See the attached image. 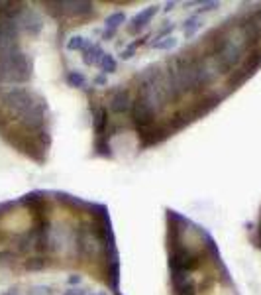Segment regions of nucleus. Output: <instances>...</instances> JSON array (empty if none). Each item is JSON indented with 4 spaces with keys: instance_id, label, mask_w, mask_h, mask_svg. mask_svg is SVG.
<instances>
[{
    "instance_id": "1",
    "label": "nucleus",
    "mask_w": 261,
    "mask_h": 295,
    "mask_svg": "<svg viewBox=\"0 0 261 295\" xmlns=\"http://www.w3.org/2000/svg\"><path fill=\"white\" fill-rule=\"evenodd\" d=\"M167 97H169L167 79L163 77L157 67H149L141 75L139 93L134 104V120L137 128H149L153 124V118L163 108Z\"/></svg>"
},
{
    "instance_id": "2",
    "label": "nucleus",
    "mask_w": 261,
    "mask_h": 295,
    "mask_svg": "<svg viewBox=\"0 0 261 295\" xmlns=\"http://www.w3.org/2000/svg\"><path fill=\"white\" fill-rule=\"evenodd\" d=\"M2 104L26 130H39L45 122L43 101L24 87H12L4 90Z\"/></svg>"
},
{
    "instance_id": "3",
    "label": "nucleus",
    "mask_w": 261,
    "mask_h": 295,
    "mask_svg": "<svg viewBox=\"0 0 261 295\" xmlns=\"http://www.w3.org/2000/svg\"><path fill=\"white\" fill-rule=\"evenodd\" d=\"M32 79V61L20 48L0 57V83L2 85H22Z\"/></svg>"
},
{
    "instance_id": "4",
    "label": "nucleus",
    "mask_w": 261,
    "mask_h": 295,
    "mask_svg": "<svg viewBox=\"0 0 261 295\" xmlns=\"http://www.w3.org/2000/svg\"><path fill=\"white\" fill-rule=\"evenodd\" d=\"M53 6H59V10L67 16H88L94 12V6L85 0H63V2H51Z\"/></svg>"
},
{
    "instance_id": "5",
    "label": "nucleus",
    "mask_w": 261,
    "mask_h": 295,
    "mask_svg": "<svg viewBox=\"0 0 261 295\" xmlns=\"http://www.w3.org/2000/svg\"><path fill=\"white\" fill-rule=\"evenodd\" d=\"M157 8H159V6H148V8H144L141 12H137L136 16L130 20L128 32H130V34H139V32H144V30L149 26V22L155 18Z\"/></svg>"
},
{
    "instance_id": "6",
    "label": "nucleus",
    "mask_w": 261,
    "mask_h": 295,
    "mask_svg": "<svg viewBox=\"0 0 261 295\" xmlns=\"http://www.w3.org/2000/svg\"><path fill=\"white\" fill-rule=\"evenodd\" d=\"M108 106H110V110L114 115H124V112H128V110L132 108V101H130V93H128V89L114 90Z\"/></svg>"
},
{
    "instance_id": "7",
    "label": "nucleus",
    "mask_w": 261,
    "mask_h": 295,
    "mask_svg": "<svg viewBox=\"0 0 261 295\" xmlns=\"http://www.w3.org/2000/svg\"><path fill=\"white\" fill-rule=\"evenodd\" d=\"M18 24H20V28H24L26 32H30L32 36L39 34V30H41V20H39V16L34 12H26V10L22 12V16H20Z\"/></svg>"
},
{
    "instance_id": "8",
    "label": "nucleus",
    "mask_w": 261,
    "mask_h": 295,
    "mask_svg": "<svg viewBox=\"0 0 261 295\" xmlns=\"http://www.w3.org/2000/svg\"><path fill=\"white\" fill-rule=\"evenodd\" d=\"M124 22H126V14H124V12H114V14H110V16L106 18V22H104V26H106L104 38H106V39L112 38V36L116 34V30L122 26Z\"/></svg>"
},
{
    "instance_id": "9",
    "label": "nucleus",
    "mask_w": 261,
    "mask_h": 295,
    "mask_svg": "<svg viewBox=\"0 0 261 295\" xmlns=\"http://www.w3.org/2000/svg\"><path fill=\"white\" fill-rule=\"evenodd\" d=\"M83 53H85V63L92 65V67H99L106 52L102 50V46H100V43H90L87 52H83Z\"/></svg>"
},
{
    "instance_id": "10",
    "label": "nucleus",
    "mask_w": 261,
    "mask_h": 295,
    "mask_svg": "<svg viewBox=\"0 0 261 295\" xmlns=\"http://www.w3.org/2000/svg\"><path fill=\"white\" fill-rule=\"evenodd\" d=\"M202 18H200L199 14H191L188 18L185 20V24H183V34H185L186 39H191L193 36H197V32H199L200 28H202Z\"/></svg>"
},
{
    "instance_id": "11",
    "label": "nucleus",
    "mask_w": 261,
    "mask_h": 295,
    "mask_svg": "<svg viewBox=\"0 0 261 295\" xmlns=\"http://www.w3.org/2000/svg\"><path fill=\"white\" fill-rule=\"evenodd\" d=\"M88 46H90V41H88L85 36H81V34H73V36H69V39L65 41V48H67L69 52H87Z\"/></svg>"
},
{
    "instance_id": "12",
    "label": "nucleus",
    "mask_w": 261,
    "mask_h": 295,
    "mask_svg": "<svg viewBox=\"0 0 261 295\" xmlns=\"http://www.w3.org/2000/svg\"><path fill=\"white\" fill-rule=\"evenodd\" d=\"M177 46H179V39L175 38V36L153 41V50H157V52H171V50H177Z\"/></svg>"
},
{
    "instance_id": "13",
    "label": "nucleus",
    "mask_w": 261,
    "mask_h": 295,
    "mask_svg": "<svg viewBox=\"0 0 261 295\" xmlns=\"http://www.w3.org/2000/svg\"><path fill=\"white\" fill-rule=\"evenodd\" d=\"M100 69H102V73L104 75H112L116 69H118V61H116V57L110 55V53H104V57H102V61L99 65Z\"/></svg>"
},
{
    "instance_id": "14",
    "label": "nucleus",
    "mask_w": 261,
    "mask_h": 295,
    "mask_svg": "<svg viewBox=\"0 0 261 295\" xmlns=\"http://www.w3.org/2000/svg\"><path fill=\"white\" fill-rule=\"evenodd\" d=\"M67 83H69L71 87L83 89V87H87V77H85L81 71H69V73H67Z\"/></svg>"
},
{
    "instance_id": "15",
    "label": "nucleus",
    "mask_w": 261,
    "mask_h": 295,
    "mask_svg": "<svg viewBox=\"0 0 261 295\" xmlns=\"http://www.w3.org/2000/svg\"><path fill=\"white\" fill-rule=\"evenodd\" d=\"M218 6H220V4H218V2H202V4H200V8H199V16L202 12H212V10H216V8H218Z\"/></svg>"
},
{
    "instance_id": "16",
    "label": "nucleus",
    "mask_w": 261,
    "mask_h": 295,
    "mask_svg": "<svg viewBox=\"0 0 261 295\" xmlns=\"http://www.w3.org/2000/svg\"><path fill=\"white\" fill-rule=\"evenodd\" d=\"M67 282H69L71 287H81V285H83V276H81V274H71Z\"/></svg>"
},
{
    "instance_id": "17",
    "label": "nucleus",
    "mask_w": 261,
    "mask_h": 295,
    "mask_svg": "<svg viewBox=\"0 0 261 295\" xmlns=\"http://www.w3.org/2000/svg\"><path fill=\"white\" fill-rule=\"evenodd\" d=\"M30 295H50V287L48 285H34L30 289Z\"/></svg>"
},
{
    "instance_id": "18",
    "label": "nucleus",
    "mask_w": 261,
    "mask_h": 295,
    "mask_svg": "<svg viewBox=\"0 0 261 295\" xmlns=\"http://www.w3.org/2000/svg\"><path fill=\"white\" fill-rule=\"evenodd\" d=\"M63 295H88V291L85 287H69Z\"/></svg>"
},
{
    "instance_id": "19",
    "label": "nucleus",
    "mask_w": 261,
    "mask_h": 295,
    "mask_svg": "<svg viewBox=\"0 0 261 295\" xmlns=\"http://www.w3.org/2000/svg\"><path fill=\"white\" fill-rule=\"evenodd\" d=\"M134 50H136V46H130V48H126V50H122V53H120V57L122 59H132V55H134Z\"/></svg>"
},
{
    "instance_id": "20",
    "label": "nucleus",
    "mask_w": 261,
    "mask_h": 295,
    "mask_svg": "<svg viewBox=\"0 0 261 295\" xmlns=\"http://www.w3.org/2000/svg\"><path fill=\"white\" fill-rule=\"evenodd\" d=\"M88 295H110L106 289H94V291H88Z\"/></svg>"
},
{
    "instance_id": "21",
    "label": "nucleus",
    "mask_w": 261,
    "mask_h": 295,
    "mask_svg": "<svg viewBox=\"0 0 261 295\" xmlns=\"http://www.w3.org/2000/svg\"><path fill=\"white\" fill-rule=\"evenodd\" d=\"M94 83H97V85H106V83H108V79L104 77V75H100V77H97Z\"/></svg>"
},
{
    "instance_id": "22",
    "label": "nucleus",
    "mask_w": 261,
    "mask_h": 295,
    "mask_svg": "<svg viewBox=\"0 0 261 295\" xmlns=\"http://www.w3.org/2000/svg\"><path fill=\"white\" fill-rule=\"evenodd\" d=\"M173 6H175V2H167L163 10H165V12H171V10H173Z\"/></svg>"
}]
</instances>
